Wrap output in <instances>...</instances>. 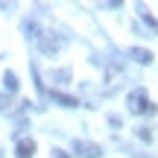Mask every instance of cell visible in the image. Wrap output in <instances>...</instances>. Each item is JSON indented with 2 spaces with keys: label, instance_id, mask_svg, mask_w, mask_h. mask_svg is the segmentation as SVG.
I'll return each mask as SVG.
<instances>
[{
  "label": "cell",
  "instance_id": "6da1fadb",
  "mask_svg": "<svg viewBox=\"0 0 158 158\" xmlns=\"http://www.w3.org/2000/svg\"><path fill=\"white\" fill-rule=\"evenodd\" d=\"M126 108H129L132 114H155L158 111V106H155V102H149V97H147V91H143V88L129 91V97H126Z\"/></svg>",
  "mask_w": 158,
  "mask_h": 158
},
{
  "label": "cell",
  "instance_id": "7a4b0ae2",
  "mask_svg": "<svg viewBox=\"0 0 158 158\" xmlns=\"http://www.w3.org/2000/svg\"><path fill=\"white\" fill-rule=\"evenodd\" d=\"M35 44H38V50L44 53V56H56L59 47H62V41H59V35H53V32H41V38L35 41Z\"/></svg>",
  "mask_w": 158,
  "mask_h": 158
},
{
  "label": "cell",
  "instance_id": "3957f363",
  "mask_svg": "<svg viewBox=\"0 0 158 158\" xmlns=\"http://www.w3.org/2000/svg\"><path fill=\"white\" fill-rule=\"evenodd\" d=\"M70 149H73L79 158H100L102 155V149L97 147V143H91V141H73V143H70Z\"/></svg>",
  "mask_w": 158,
  "mask_h": 158
},
{
  "label": "cell",
  "instance_id": "277c9868",
  "mask_svg": "<svg viewBox=\"0 0 158 158\" xmlns=\"http://www.w3.org/2000/svg\"><path fill=\"white\" fill-rule=\"evenodd\" d=\"M35 155V141L32 138H18V147H15V158H32Z\"/></svg>",
  "mask_w": 158,
  "mask_h": 158
},
{
  "label": "cell",
  "instance_id": "5b68a950",
  "mask_svg": "<svg viewBox=\"0 0 158 158\" xmlns=\"http://www.w3.org/2000/svg\"><path fill=\"white\" fill-rule=\"evenodd\" d=\"M123 79H126V73L120 68H114V64H108V68H106V85H108V88H120Z\"/></svg>",
  "mask_w": 158,
  "mask_h": 158
},
{
  "label": "cell",
  "instance_id": "8992f818",
  "mask_svg": "<svg viewBox=\"0 0 158 158\" xmlns=\"http://www.w3.org/2000/svg\"><path fill=\"white\" fill-rule=\"evenodd\" d=\"M129 56L135 59L138 64H149V62H152V53H149L147 47H132V50H129Z\"/></svg>",
  "mask_w": 158,
  "mask_h": 158
},
{
  "label": "cell",
  "instance_id": "52a82bcc",
  "mask_svg": "<svg viewBox=\"0 0 158 158\" xmlns=\"http://www.w3.org/2000/svg\"><path fill=\"white\" fill-rule=\"evenodd\" d=\"M50 97L59 102V106H64V108H76L79 102L73 100V97H68V94H62V91H50Z\"/></svg>",
  "mask_w": 158,
  "mask_h": 158
},
{
  "label": "cell",
  "instance_id": "ba28073f",
  "mask_svg": "<svg viewBox=\"0 0 158 158\" xmlns=\"http://www.w3.org/2000/svg\"><path fill=\"white\" fill-rule=\"evenodd\" d=\"M50 79H53V82H70V68H59V70H50Z\"/></svg>",
  "mask_w": 158,
  "mask_h": 158
},
{
  "label": "cell",
  "instance_id": "9c48e42d",
  "mask_svg": "<svg viewBox=\"0 0 158 158\" xmlns=\"http://www.w3.org/2000/svg\"><path fill=\"white\" fill-rule=\"evenodd\" d=\"M3 85H6L9 94H12V91H18V76L12 73V70H6V73H3Z\"/></svg>",
  "mask_w": 158,
  "mask_h": 158
},
{
  "label": "cell",
  "instance_id": "30bf717a",
  "mask_svg": "<svg viewBox=\"0 0 158 158\" xmlns=\"http://www.w3.org/2000/svg\"><path fill=\"white\" fill-rule=\"evenodd\" d=\"M141 18H143V21H147V23H149V27H152V29H155V32H158V21H155V18H152V15H149V12H147V9H141Z\"/></svg>",
  "mask_w": 158,
  "mask_h": 158
},
{
  "label": "cell",
  "instance_id": "8fae6325",
  "mask_svg": "<svg viewBox=\"0 0 158 158\" xmlns=\"http://www.w3.org/2000/svg\"><path fill=\"white\" fill-rule=\"evenodd\" d=\"M138 138H141V141H152V132H149V126H141V129H138Z\"/></svg>",
  "mask_w": 158,
  "mask_h": 158
},
{
  "label": "cell",
  "instance_id": "7c38bea8",
  "mask_svg": "<svg viewBox=\"0 0 158 158\" xmlns=\"http://www.w3.org/2000/svg\"><path fill=\"white\" fill-rule=\"evenodd\" d=\"M12 108V97L9 94H0V111H9Z\"/></svg>",
  "mask_w": 158,
  "mask_h": 158
},
{
  "label": "cell",
  "instance_id": "4fadbf2b",
  "mask_svg": "<svg viewBox=\"0 0 158 158\" xmlns=\"http://www.w3.org/2000/svg\"><path fill=\"white\" fill-rule=\"evenodd\" d=\"M50 155H53V158H70L64 149H50Z\"/></svg>",
  "mask_w": 158,
  "mask_h": 158
},
{
  "label": "cell",
  "instance_id": "5bb4252c",
  "mask_svg": "<svg viewBox=\"0 0 158 158\" xmlns=\"http://www.w3.org/2000/svg\"><path fill=\"white\" fill-rule=\"evenodd\" d=\"M0 158H3V152H0Z\"/></svg>",
  "mask_w": 158,
  "mask_h": 158
}]
</instances>
